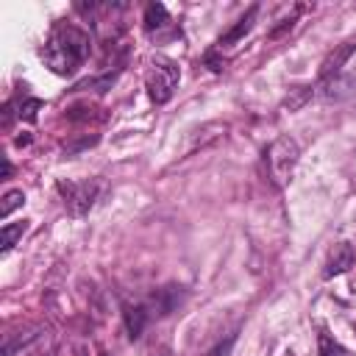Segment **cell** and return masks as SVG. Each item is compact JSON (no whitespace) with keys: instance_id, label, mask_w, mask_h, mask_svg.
<instances>
[{"instance_id":"13","label":"cell","mask_w":356,"mask_h":356,"mask_svg":"<svg viewBox=\"0 0 356 356\" xmlns=\"http://www.w3.org/2000/svg\"><path fill=\"white\" fill-rule=\"evenodd\" d=\"M39 331L42 328H33V331H28L25 337H17L14 339V334H6V342H3V356H14L19 348H25L28 342H33V339H39Z\"/></svg>"},{"instance_id":"3","label":"cell","mask_w":356,"mask_h":356,"mask_svg":"<svg viewBox=\"0 0 356 356\" xmlns=\"http://www.w3.org/2000/svg\"><path fill=\"white\" fill-rule=\"evenodd\" d=\"M181 81V70L172 58L167 56H150L147 61V75H145V83H147V95L156 106L167 103L172 95H175V86Z\"/></svg>"},{"instance_id":"16","label":"cell","mask_w":356,"mask_h":356,"mask_svg":"<svg viewBox=\"0 0 356 356\" xmlns=\"http://www.w3.org/2000/svg\"><path fill=\"white\" fill-rule=\"evenodd\" d=\"M22 203H25V192H22V189H8V192L3 195V203H0V217L6 220V217H8L14 209H19Z\"/></svg>"},{"instance_id":"8","label":"cell","mask_w":356,"mask_h":356,"mask_svg":"<svg viewBox=\"0 0 356 356\" xmlns=\"http://www.w3.org/2000/svg\"><path fill=\"white\" fill-rule=\"evenodd\" d=\"M150 317H153V314H150L147 303H125V306H122V323H125L128 339H139Z\"/></svg>"},{"instance_id":"21","label":"cell","mask_w":356,"mask_h":356,"mask_svg":"<svg viewBox=\"0 0 356 356\" xmlns=\"http://www.w3.org/2000/svg\"><path fill=\"white\" fill-rule=\"evenodd\" d=\"M150 356H172V350H170V348H159V350H153Z\"/></svg>"},{"instance_id":"9","label":"cell","mask_w":356,"mask_h":356,"mask_svg":"<svg viewBox=\"0 0 356 356\" xmlns=\"http://www.w3.org/2000/svg\"><path fill=\"white\" fill-rule=\"evenodd\" d=\"M167 28H170V31H178V28H172V19H170L167 8H164L161 3H147V8H145V33L161 39V33H164Z\"/></svg>"},{"instance_id":"18","label":"cell","mask_w":356,"mask_h":356,"mask_svg":"<svg viewBox=\"0 0 356 356\" xmlns=\"http://www.w3.org/2000/svg\"><path fill=\"white\" fill-rule=\"evenodd\" d=\"M234 342H236V331H234V334H228V337H225V342H217L206 356H228V353H231V348H234Z\"/></svg>"},{"instance_id":"19","label":"cell","mask_w":356,"mask_h":356,"mask_svg":"<svg viewBox=\"0 0 356 356\" xmlns=\"http://www.w3.org/2000/svg\"><path fill=\"white\" fill-rule=\"evenodd\" d=\"M203 61H206V64H209V70H214V72H220V70L225 67V61H222V58H217L214 53H206V58H203Z\"/></svg>"},{"instance_id":"15","label":"cell","mask_w":356,"mask_h":356,"mask_svg":"<svg viewBox=\"0 0 356 356\" xmlns=\"http://www.w3.org/2000/svg\"><path fill=\"white\" fill-rule=\"evenodd\" d=\"M42 100L39 97H25V100H19L17 103V117L19 120H25V122H33L36 117H39V111H42Z\"/></svg>"},{"instance_id":"5","label":"cell","mask_w":356,"mask_h":356,"mask_svg":"<svg viewBox=\"0 0 356 356\" xmlns=\"http://www.w3.org/2000/svg\"><path fill=\"white\" fill-rule=\"evenodd\" d=\"M353 53H356V39H348V42L337 44L334 50H328V56L320 64V83L328 81V78H334V75H339L345 70V64L350 61Z\"/></svg>"},{"instance_id":"11","label":"cell","mask_w":356,"mask_h":356,"mask_svg":"<svg viewBox=\"0 0 356 356\" xmlns=\"http://www.w3.org/2000/svg\"><path fill=\"white\" fill-rule=\"evenodd\" d=\"M256 14H259V6H250V8H248V11H245L239 19H236V25H234L228 33H222V36H220L217 47L222 50V47H231V44H236V42H239V39H242V36H245L250 28H253V22H256Z\"/></svg>"},{"instance_id":"12","label":"cell","mask_w":356,"mask_h":356,"mask_svg":"<svg viewBox=\"0 0 356 356\" xmlns=\"http://www.w3.org/2000/svg\"><path fill=\"white\" fill-rule=\"evenodd\" d=\"M25 228H28V222H25V220H19V222H6V225H3V231H0V250H3V253H8V250L17 245V239L25 234Z\"/></svg>"},{"instance_id":"20","label":"cell","mask_w":356,"mask_h":356,"mask_svg":"<svg viewBox=\"0 0 356 356\" xmlns=\"http://www.w3.org/2000/svg\"><path fill=\"white\" fill-rule=\"evenodd\" d=\"M14 142H17V145H19V147H22V145H28V142H31V134H22V136H17V139H14Z\"/></svg>"},{"instance_id":"1","label":"cell","mask_w":356,"mask_h":356,"mask_svg":"<svg viewBox=\"0 0 356 356\" xmlns=\"http://www.w3.org/2000/svg\"><path fill=\"white\" fill-rule=\"evenodd\" d=\"M89 50H92V39L86 31H81L72 22H56L39 56L50 72L67 78L83 67V61L89 58Z\"/></svg>"},{"instance_id":"7","label":"cell","mask_w":356,"mask_h":356,"mask_svg":"<svg viewBox=\"0 0 356 356\" xmlns=\"http://www.w3.org/2000/svg\"><path fill=\"white\" fill-rule=\"evenodd\" d=\"M181 300H184V289L175 286V284H170V286H161V289H156V292L150 295L147 309H150V314H156V317H167V314H172V312L178 309Z\"/></svg>"},{"instance_id":"6","label":"cell","mask_w":356,"mask_h":356,"mask_svg":"<svg viewBox=\"0 0 356 356\" xmlns=\"http://www.w3.org/2000/svg\"><path fill=\"white\" fill-rule=\"evenodd\" d=\"M356 95V70H342L339 75L323 81V97L328 103H339Z\"/></svg>"},{"instance_id":"2","label":"cell","mask_w":356,"mask_h":356,"mask_svg":"<svg viewBox=\"0 0 356 356\" xmlns=\"http://www.w3.org/2000/svg\"><path fill=\"white\" fill-rule=\"evenodd\" d=\"M300 159V145L292 139V136H278L275 142H270L264 147V170H267V178L284 189L295 172V164Z\"/></svg>"},{"instance_id":"4","label":"cell","mask_w":356,"mask_h":356,"mask_svg":"<svg viewBox=\"0 0 356 356\" xmlns=\"http://www.w3.org/2000/svg\"><path fill=\"white\" fill-rule=\"evenodd\" d=\"M56 186H58L64 206L70 209L72 217H83L95 206L97 192H100V186L95 181H58Z\"/></svg>"},{"instance_id":"17","label":"cell","mask_w":356,"mask_h":356,"mask_svg":"<svg viewBox=\"0 0 356 356\" xmlns=\"http://www.w3.org/2000/svg\"><path fill=\"white\" fill-rule=\"evenodd\" d=\"M320 356H348V350L339 342H334L328 334H320Z\"/></svg>"},{"instance_id":"14","label":"cell","mask_w":356,"mask_h":356,"mask_svg":"<svg viewBox=\"0 0 356 356\" xmlns=\"http://www.w3.org/2000/svg\"><path fill=\"white\" fill-rule=\"evenodd\" d=\"M314 95V86H295V89H289V95H286V100H284V108H289V111H295V108H300L309 97Z\"/></svg>"},{"instance_id":"10","label":"cell","mask_w":356,"mask_h":356,"mask_svg":"<svg viewBox=\"0 0 356 356\" xmlns=\"http://www.w3.org/2000/svg\"><path fill=\"white\" fill-rule=\"evenodd\" d=\"M353 259H356V250H353V245H348V242H339V245H334V250H331V256H328V261H325V270H323V275H325V278H334V275L345 273L348 267H353Z\"/></svg>"}]
</instances>
